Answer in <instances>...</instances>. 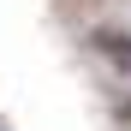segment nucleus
I'll return each mask as SVG.
<instances>
[{"label":"nucleus","instance_id":"nucleus-1","mask_svg":"<svg viewBox=\"0 0 131 131\" xmlns=\"http://www.w3.org/2000/svg\"><path fill=\"white\" fill-rule=\"evenodd\" d=\"M95 54L113 66V72L131 78V36H125V30H95Z\"/></svg>","mask_w":131,"mask_h":131},{"label":"nucleus","instance_id":"nucleus-2","mask_svg":"<svg viewBox=\"0 0 131 131\" xmlns=\"http://www.w3.org/2000/svg\"><path fill=\"white\" fill-rule=\"evenodd\" d=\"M119 119H125V125H131V95H125V101H119Z\"/></svg>","mask_w":131,"mask_h":131}]
</instances>
